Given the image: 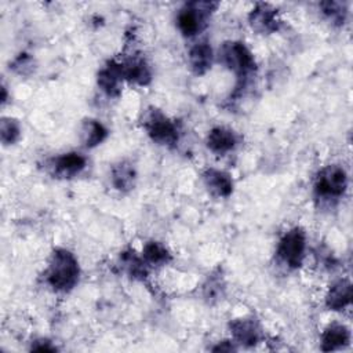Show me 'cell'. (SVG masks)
<instances>
[{
	"label": "cell",
	"instance_id": "6da1fadb",
	"mask_svg": "<svg viewBox=\"0 0 353 353\" xmlns=\"http://www.w3.org/2000/svg\"><path fill=\"white\" fill-rule=\"evenodd\" d=\"M79 276L80 268L76 256L65 248L54 250L46 273L50 287L59 292H68L77 284Z\"/></svg>",
	"mask_w": 353,
	"mask_h": 353
},
{
	"label": "cell",
	"instance_id": "7a4b0ae2",
	"mask_svg": "<svg viewBox=\"0 0 353 353\" xmlns=\"http://www.w3.org/2000/svg\"><path fill=\"white\" fill-rule=\"evenodd\" d=\"M222 62L236 73L239 80H241V88L245 80L256 69L255 58L250 48L241 41H229L225 43L221 48Z\"/></svg>",
	"mask_w": 353,
	"mask_h": 353
},
{
	"label": "cell",
	"instance_id": "3957f363",
	"mask_svg": "<svg viewBox=\"0 0 353 353\" xmlns=\"http://www.w3.org/2000/svg\"><path fill=\"white\" fill-rule=\"evenodd\" d=\"M218 7V3L214 1H193L188 3L183 8L179 10L176 17L178 29L183 36L192 37L197 34L205 25L207 18Z\"/></svg>",
	"mask_w": 353,
	"mask_h": 353
},
{
	"label": "cell",
	"instance_id": "277c9868",
	"mask_svg": "<svg viewBox=\"0 0 353 353\" xmlns=\"http://www.w3.org/2000/svg\"><path fill=\"white\" fill-rule=\"evenodd\" d=\"M143 128L146 130L152 141L160 145L172 146L178 142L179 130L176 124L157 109H150L145 114Z\"/></svg>",
	"mask_w": 353,
	"mask_h": 353
},
{
	"label": "cell",
	"instance_id": "5b68a950",
	"mask_svg": "<svg viewBox=\"0 0 353 353\" xmlns=\"http://www.w3.org/2000/svg\"><path fill=\"white\" fill-rule=\"evenodd\" d=\"M306 250V236L301 228H292L284 233L279 243L277 255L291 269L302 265Z\"/></svg>",
	"mask_w": 353,
	"mask_h": 353
},
{
	"label": "cell",
	"instance_id": "8992f818",
	"mask_svg": "<svg viewBox=\"0 0 353 353\" xmlns=\"http://www.w3.org/2000/svg\"><path fill=\"white\" fill-rule=\"evenodd\" d=\"M347 188V175L339 165H327L316 179L314 192L321 199H338Z\"/></svg>",
	"mask_w": 353,
	"mask_h": 353
},
{
	"label": "cell",
	"instance_id": "52a82bcc",
	"mask_svg": "<svg viewBox=\"0 0 353 353\" xmlns=\"http://www.w3.org/2000/svg\"><path fill=\"white\" fill-rule=\"evenodd\" d=\"M248 21L251 28L261 34H269L276 32L281 23L277 8L268 3H258L251 10Z\"/></svg>",
	"mask_w": 353,
	"mask_h": 353
},
{
	"label": "cell",
	"instance_id": "ba28073f",
	"mask_svg": "<svg viewBox=\"0 0 353 353\" xmlns=\"http://www.w3.org/2000/svg\"><path fill=\"white\" fill-rule=\"evenodd\" d=\"M230 331L236 343L243 346H255L261 341V327L255 319L241 317L230 323Z\"/></svg>",
	"mask_w": 353,
	"mask_h": 353
},
{
	"label": "cell",
	"instance_id": "9c48e42d",
	"mask_svg": "<svg viewBox=\"0 0 353 353\" xmlns=\"http://www.w3.org/2000/svg\"><path fill=\"white\" fill-rule=\"evenodd\" d=\"M123 69L121 63L116 61H109L99 72H98V85L99 88L109 97H119L121 92V81Z\"/></svg>",
	"mask_w": 353,
	"mask_h": 353
},
{
	"label": "cell",
	"instance_id": "30bf717a",
	"mask_svg": "<svg viewBox=\"0 0 353 353\" xmlns=\"http://www.w3.org/2000/svg\"><path fill=\"white\" fill-rule=\"evenodd\" d=\"M50 167L54 172V175L70 178L79 174L85 167V157L76 152L63 153L61 156L54 157L50 161Z\"/></svg>",
	"mask_w": 353,
	"mask_h": 353
},
{
	"label": "cell",
	"instance_id": "8fae6325",
	"mask_svg": "<svg viewBox=\"0 0 353 353\" xmlns=\"http://www.w3.org/2000/svg\"><path fill=\"white\" fill-rule=\"evenodd\" d=\"M121 63L123 77L131 83L146 85L152 80V72L148 62L141 55H131Z\"/></svg>",
	"mask_w": 353,
	"mask_h": 353
},
{
	"label": "cell",
	"instance_id": "7c38bea8",
	"mask_svg": "<svg viewBox=\"0 0 353 353\" xmlns=\"http://www.w3.org/2000/svg\"><path fill=\"white\" fill-rule=\"evenodd\" d=\"M237 137L233 130L226 127H215L207 135V146L216 154H225L234 149Z\"/></svg>",
	"mask_w": 353,
	"mask_h": 353
},
{
	"label": "cell",
	"instance_id": "4fadbf2b",
	"mask_svg": "<svg viewBox=\"0 0 353 353\" xmlns=\"http://www.w3.org/2000/svg\"><path fill=\"white\" fill-rule=\"evenodd\" d=\"M203 178H204V183H205L207 189L212 194H215L218 197H228L232 194L233 181L228 172L215 170V168H210L204 172Z\"/></svg>",
	"mask_w": 353,
	"mask_h": 353
},
{
	"label": "cell",
	"instance_id": "5bb4252c",
	"mask_svg": "<svg viewBox=\"0 0 353 353\" xmlns=\"http://www.w3.org/2000/svg\"><path fill=\"white\" fill-rule=\"evenodd\" d=\"M350 341V332L346 325L339 323L330 324L321 335V350L332 352L346 346Z\"/></svg>",
	"mask_w": 353,
	"mask_h": 353
},
{
	"label": "cell",
	"instance_id": "9a60e30c",
	"mask_svg": "<svg viewBox=\"0 0 353 353\" xmlns=\"http://www.w3.org/2000/svg\"><path fill=\"white\" fill-rule=\"evenodd\" d=\"M352 301V284L349 280H339L332 284L325 295V306L330 310H342Z\"/></svg>",
	"mask_w": 353,
	"mask_h": 353
},
{
	"label": "cell",
	"instance_id": "2e32d148",
	"mask_svg": "<svg viewBox=\"0 0 353 353\" xmlns=\"http://www.w3.org/2000/svg\"><path fill=\"white\" fill-rule=\"evenodd\" d=\"M212 63V48L208 43L194 44L189 51V65L194 74H204Z\"/></svg>",
	"mask_w": 353,
	"mask_h": 353
},
{
	"label": "cell",
	"instance_id": "e0dca14e",
	"mask_svg": "<svg viewBox=\"0 0 353 353\" xmlns=\"http://www.w3.org/2000/svg\"><path fill=\"white\" fill-rule=\"evenodd\" d=\"M112 183L120 192H128L135 185V170L131 163L123 160L112 168Z\"/></svg>",
	"mask_w": 353,
	"mask_h": 353
},
{
	"label": "cell",
	"instance_id": "ac0fdd59",
	"mask_svg": "<svg viewBox=\"0 0 353 353\" xmlns=\"http://www.w3.org/2000/svg\"><path fill=\"white\" fill-rule=\"evenodd\" d=\"M108 137V130L105 125L94 119H88L83 123L81 127V138L87 148H94L105 141Z\"/></svg>",
	"mask_w": 353,
	"mask_h": 353
},
{
	"label": "cell",
	"instance_id": "d6986e66",
	"mask_svg": "<svg viewBox=\"0 0 353 353\" xmlns=\"http://www.w3.org/2000/svg\"><path fill=\"white\" fill-rule=\"evenodd\" d=\"M142 258L146 263H150L153 266H161L170 262L171 254L167 247L160 241H148L143 247Z\"/></svg>",
	"mask_w": 353,
	"mask_h": 353
},
{
	"label": "cell",
	"instance_id": "ffe728a7",
	"mask_svg": "<svg viewBox=\"0 0 353 353\" xmlns=\"http://www.w3.org/2000/svg\"><path fill=\"white\" fill-rule=\"evenodd\" d=\"M121 259V263L125 269V272L132 277V279H145L148 276V269H146V262L143 258L138 256L135 254V251L132 250H128V251H124L120 256Z\"/></svg>",
	"mask_w": 353,
	"mask_h": 353
},
{
	"label": "cell",
	"instance_id": "44dd1931",
	"mask_svg": "<svg viewBox=\"0 0 353 353\" xmlns=\"http://www.w3.org/2000/svg\"><path fill=\"white\" fill-rule=\"evenodd\" d=\"M21 137V127L15 119L3 117L0 123V139L4 145L15 143Z\"/></svg>",
	"mask_w": 353,
	"mask_h": 353
},
{
	"label": "cell",
	"instance_id": "7402d4cb",
	"mask_svg": "<svg viewBox=\"0 0 353 353\" xmlns=\"http://www.w3.org/2000/svg\"><path fill=\"white\" fill-rule=\"evenodd\" d=\"M203 290H204V298L208 299L210 302H214V301L219 299L223 295V290H225L222 276L219 273L208 276Z\"/></svg>",
	"mask_w": 353,
	"mask_h": 353
},
{
	"label": "cell",
	"instance_id": "603a6c76",
	"mask_svg": "<svg viewBox=\"0 0 353 353\" xmlns=\"http://www.w3.org/2000/svg\"><path fill=\"white\" fill-rule=\"evenodd\" d=\"M323 14L335 23H343L346 15V6L339 1H323L320 3Z\"/></svg>",
	"mask_w": 353,
	"mask_h": 353
},
{
	"label": "cell",
	"instance_id": "cb8c5ba5",
	"mask_svg": "<svg viewBox=\"0 0 353 353\" xmlns=\"http://www.w3.org/2000/svg\"><path fill=\"white\" fill-rule=\"evenodd\" d=\"M32 66V58L26 54H21L12 63V69L21 74L26 73V68Z\"/></svg>",
	"mask_w": 353,
	"mask_h": 353
},
{
	"label": "cell",
	"instance_id": "d4e9b609",
	"mask_svg": "<svg viewBox=\"0 0 353 353\" xmlns=\"http://www.w3.org/2000/svg\"><path fill=\"white\" fill-rule=\"evenodd\" d=\"M34 352H55L57 347L51 345V342H48L47 339H40V341H34V343L30 347Z\"/></svg>",
	"mask_w": 353,
	"mask_h": 353
},
{
	"label": "cell",
	"instance_id": "484cf974",
	"mask_svg": "<svg viewBox=\"0 0 353 353\" xmlns=\"http://www.w3.org/2000/svg\"><path fill=\"white\" fill-rule=\"evenodd\" d=\"M237 347L234 346V343H232L230 341H222L219 342L216 346H214L211 350L212 352H233Z\"/></svg>",
	"mask_w": 353,
	"mask_h": 353
}]
</instances>
